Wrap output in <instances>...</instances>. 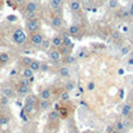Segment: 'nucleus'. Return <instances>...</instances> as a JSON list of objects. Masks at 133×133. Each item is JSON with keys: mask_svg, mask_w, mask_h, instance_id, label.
Instances as JSON below:
<instances>
[{"mask_svg": "<svg viewBox=\"0 0 133 133\" xmlns=\"http://www.w3.org/2000/svg\"><path fill=\"white\" fill-rule=\"evenodd\" d=\"M11 37H12L13 43H15L16 46H22V44H25L26 41H27V39H28L26 30L22 29L21 27L14 28V30L12 32Z\"/></svg>", "mask_w": 133, "mask_h": 133, "instance_id": "1", "label": "nucleus"}, {"mask_svg": "<svg viewBox=\"0 0 133 133\" xmlns=\"http://www.w3.org/2000/svg\"><path fill=\"white\" fill-rule=\"evenodd\" d=\"M41 29V22L39 19H34V20H26L25 22V30L29 34L35 32H40Z\"/></svg>", "mask_w": 133, "mask_h": 133, "instance_id": "2", "label": "nucleus"}, {"mask_svg": "<svg viewBox=\"0 0 133 133\" xmlns=\"http://www.w3.org/2000/svg\"><path fill=\"white\" fill-rule=\"evenodd\" d=\"M44 35L43 33L41 32H35V33H32V34H29V41L30 43L33 44V46H36V47H40V44L42 43V41L44 40Z\"/></svg>", "mask_w": 133, "mask_h": 133, "instance_id": "3", "label": "nucleus"}, {"mask_svg": "<svg viewBox=\"0 0 133 133\" xmlns=\"http://www.w3.org/2000/svg\"><path fill=\"white\" fill-rule=\"evenodd\" d=\"M47 55H48L49 60L53 61V62H58V61L62 60V55H61L60 50H58L57 48H54V47H51V48L47 51Z\"/></svg>", "mask_w": 133, "mask_h": 133, "instance_id": "4", "label": "nucleus"}, {"mask_svg": "<svg viewBox=\"0 0 133 133\" xmlns=\"http://www.w3.org/2000/svg\"><path fill=\"white\" fill-rule=\"evenodd\" d=\"M69 9L74 14L79 13L82 11V1L81 0H70L69 1Z\"/></svg>", "mask_w": 133, "mask_h": 133, "instance_id": "5", "label": "nucleus"}, {"mask_svg": "<svg viewBox=\"0 0 133 133\" xmlns=\"http://www.w3.org/2000/svg\"><path fill=\"white\" fill-rule=\"evenodd\" d=\"M50 25L53 28H61L63 26V18L60 15V14H55L50 18Z\"/></svg>", "mask_w": 133, "mask_h": 133, "instance_id": "6", "label": "nucleus"}, {"mask_svg": "<svg viewBox=\"0 0 133 133\" xmlns=\"http://www.w3.org/2000/svg\"><path fill=\"white\" fill-rule=\"evenodd\" d=\"M40 5L37 4V1H34V0H29L25 4V12H39Z\"/></svg>", "mask_w": 133, "mask_h": 133, "instance_id": "7", "label": "nucleus"}, {"mask_svg": "<svg viewBox=\"0 0 133 133\" xmlns=\"http://www.w3.org/2000/svg\"><path fill=\"white\" fill-rule=\"evenodd\" d=\"M132 113H133V108H132V105L130 103H126V104H124L123 105V108H122V116L124 118H129V117H131L132 116Z\"/></svg>", "mask_w": 133, "mask_h": 133, "instance_id": "8", "label": "nucleus"}, {"mask_svg": "<svg viewBox=\"0 0 133 133\" xmlns=\"http://www.w3.org/2000/svg\"><path fill=\"white\" fill-rule=\"evenodd\" d=\"M51 96H53V91H51V89H49V88H44V89H42L41 91L39 92V98L40 99L49 101V99L51 98Z\"/></svg>", "mask_w": 133, "mask_h": 133, "instance_id": "9", "label": "nucleus"}, {"mask_svg": "<svg viewBox=\"0 0 133 133\" xmlns=\"http://www.w3.org/2000/svg\"><path fill=\"white\" fill-rule=\"evenodd\" d=\"M81 30H82V27H81L79 25L72 23V25L68 28V34L70 35V36H77V35L81 33Z\"/></svg>", "mask_w": 133, "mask_h": 133, "instance_id": "10", "label": "nucleus"}, {"mask_svg": "<svg viewBox=\"0 0 133 133\" xmlns=\"http://www.w3.org/2000/svg\"><path fill=\"white\" fill-rule=\"evenodd\" d=\"M50 41H51V47H54V48H60V47L62 46L63 37L61 36L60 34H56V35H54V36L51 37Z\"/></svg>", "mask_w": 133, "mask_h": 133, "instance_id": "11", "label": "nucleus"}, {"mask_svg": "<svg viewBox=\"0 0 133 133\" xmlns=\"http://www.w3.org/2000/svg\"><path fill=\"white\" fill-rule=\"evenodd\" d=\"M14 94H15V91H14V89L12 87H9V85H5V87H2V89H1L2 96H6V97H8V98H13Z\"/></svg>", "mask_w": 133, "mask_h": 133, "instance_id": "12", "label": "nucleus"}, {"mask_svg": "<svg viewBox=\"0 0 133 133\" xmlns=\"http://www.w3.org/2000/svg\"><path fill=\"white\" fill-rule=\"evenodd\" d=\"M29 92H30V87H25V85H18L16 87V94L21 97L28 96Z\"/></svg>", "mask_w": 133, "mask_h": 133, "instance_id": "13", "label": "nucleus"}, {"mask_svg": "<svg viewBox=\"0 0 133 133\" xmlns=\"http://www.w3.org/2000/svg\"><path fill=\"white\" fill-rule=\"evenodd\" d=\"M57 74H58V76H60V77H62V78H69V77H70V75H71L70 69H69L66 65L60 66Z\"/></svg>", "mask_w": 133, "mask_h": 133, "instance_id": "14", "label": "nucleus"}, {"mask_svg": "<svg viewBox=\"0 0 133 133\" xmlns=\"http://www.w3.org/2000/svg\"><path fill=\"white\" fill-rule=\"evenodd\" d=\"M33 60H34V58H32L30 56H21L20 60H19V64L21 66H23V68H27V66L30 65Z\"/></svg>", "mask_w": 133, "mask_h": 133, "instance_id": "15", "label": "nucleus"}, {"mask_svg": "<svg viewBox=\"0 0 133 133\" xmlns=\"http://www.w3.org/2000/svg\"><path fill=\"white\" fill-rule=\"evenodd\" d=\"M37 105H39L40 110H42V111L49 110V109H50V106H51L50 99H49V101H46V99H40V101L37 102Z\"/></svg>", "mask_w": 133, "mask_h": 133, "instance_id": "16", "label": "nucleus"}, {"mask_svg": "<svg viewBox=\"0 0 133 133\" xmlns=\"http://www.w3.org/2000/svg\"><path fill=\"white\" fill-rule=\"evenodd\" d=\"M60 119V113H58V110H51L50 112L48 113V122L49 123H55Z\"/></svg>", "mask_w": 133, "mask_h": 133, "instance_id": "17", "label": "nucleus"}, {"mask_svg": "<svg viewBox=\"0 0 133 133\" xmlns=\"http://www.w3.org/2000/svg\"><path fill=\"white\" fill-rule=\"evenodd\" d=\"M63 2H64V0H49V5L54 11H58V9L62 8Z\"/></svg>", "mask_w": 133, "mask_h": 133, "instance_id": "18", "label": "nucleus"}, {"mask_svg": "<svg viewBox=\"0 0 133 133\" xmlns=\"http://www.w3.org/2000/svg\"><path fill=\"white\" fill-rule=\"evenodd\" d=\"M34 74H35L34 71L27 66V68H23L22 70H21V77H25V78H28V79H29V78L34 77Z\"/></svg>", "mask_w": 133, "mask_h": 133, "instance_id": "19", "label": "nucleus"}, {"mask_svg": "<svg viewBox=\"0 0 133 133\" xmlns=\"http://www.w3.org/2000/svg\"><path fill=\"white\" fill-rule=\"evenodd\" d=\"M50 48H51V41H50V39H47V37H44V40L42 41V43L40 44V49H41L42 51H48Z\"/></svg>", "mask_w": 133, "mask_h": 133, "instance_id": "20", "label": "nucleus"}, {"mask_svg": "<svg viewBox=\"0 0 133 133\" xmlns=\"http://www.w3.org/2000/svg\"><path fill=\"white\" fill-rule=\"evenodd\" d=\"M28 68H30L34 72H37V71H40V69H41V62H40L39 60H33V62L30 63V65L28 66Z\"/></svg>", "mask_w": 133, "mask_h": 133, "instance_id": "21", "label": "nucleus"}, {"mask_svg": "<svg viewBox=\"0 0 133 133\" xmlns=\"http://www.w3.org/2000/svg\"><path fill=\"white\" fill-rule=\"evenodd\" d=\"M58 50H60L61 55L63 56H66V55H70L71 54V50H72V47H65V46H61L60 48H57Z\"/></svg>", "mask_w": 133, "mask_h": 133, "instance_id": "22", "label": "nucleus"}, {"mask_svg": "<svg viewBox=\"0 0 133 133\" xmlns=\"http://www.w3.org/2000/svg\"><path fill=\"white\" fill-rule=\"evenodd\" d=\"M62 62L64 63V64H72V63L76 62V57H75V56H72L71 54H70V55L63 56V57H62Z\"/></svg>", "mask_w": 133, "mask_h": 133, "instance_id": "23", "label": "nucleus"}, {"mask_svg": "<svg viewBox=\"0 0 133 133\" xmlns=\"http://www.w3.org/2000/svg\"><path fill=\"white\" fill-rule=\"evenodd\" d=\"M115 130H117V131L120 132V133H124L125 132L126 127L124 126V123H123V120H117V122L115 123Z\"/></svg>", "mask_w": 133, "mask_h": 133, "instance_id": "24", "label": "nucleus"}, {"mask_svg": "<svg viewBox=\"0 0 133 133\" xmlns=\"http://www.w3.org/2000/svg\"><path fill=\"white\" fill-rule=\"evenodd\" d=\"M25 103L32 104V105H36V104H37V98L34 96V95H28V96H26Z\"/></svg>", "mask_w": 133, "mask_h": 133, "instance_id": "25", "label": "nucleus"}, {"mask_svg": "<svg viewBox=\"0 0 133 133\" xmlns=\"http://www.w3.org/2000/svg\"><path fill=\"white\" fill-rule=\"evenodd\" d=\"M9 62V54L7 53H0V65L7 64Z\"/></svg>", "mask_w": 133, "mask_h": 133, "instance_id": "26", "label": "nucleus"}, {"mask_svg": "<svg viewBox=\"0 0 133 133\" xmlns=\"http://www.w3.org/2000/svg\"><path fill=\"white\" fill-rule=\"evenodd\" d=\"M64 88H65V90H66V91L71 92V91H72V90L76 88V83L74 82L72 79H70V81H68V82L65 83V87H64Z\"/></svg>", "mask_w": 133, "mask_h": 133, "instance_id": "27", "label": "nucleus"}, {"mask_svg": "<svg viewBox=\"0 0 133 133\" xmlns=\"http://www.w3.org/2000/svg\"><path fill=\"white\" fill-rule=\"evenodd\" d=\"M34 106H35V105H32V104L25 103V105H23V112L27 113V115H30V113L34 111Z\"/></svg>", "mask_w": 133, "mask_h": 133, "instance_id": "28", "label": "nucleus"}, {"mask_svg": "<svg viewBox=\"0 0 133 133\" xmlns=\"http://www.w3.org/2000/svg\"><path fill=\"white\" fill-rule=\"evenodd\" d=\"M60 99L62 102H68L69 99H70V92L66 91V90L62 91V92H61V95H60Z\"/></svg>", "mask_w": 133, "mask_h": 133, "instance_id": "29", "label": "nucleus"}, {"mask_svg": "<svg viewBox=\"0 0 133 133\" xmlns=\"http://www.w3.org/2000/svg\"><path fill=\"white\" fill-rule=\"evenodd\" d=\"M9 123V117L6 113H0V125H6Z\"/></svg>", "mask_w": 133, "mask_h": 133, "instance_id": "30", "label": "nucleus"}, {"mask_svg": "<svg viewBox=\"0 0 133 133\" xmlns=\"http://www.w3.org/2000/svg\"><path fill=\"white\" fill-rule=\"evenodd\" d=\"M25 15L27 20H34L37 19V13L36 12H25Z\"/></svg>", "mask_w": 133, "mask_h": 133, "instance_id": "31", "label": "nucleus"}, {"mask_svg": "<svg viewBox=\"0 0 133 133\" xmlns=\"http://www.w3.org/2000/svg\"><path fill=\"white\" fill-rule=\"evenodd\" d=\"M62 46H65V47H74L72 40L70 39V36H65V37H63Z\"/></svg>", "mask_w": 133, "mask_h": 133, "instance_id": "32", "label": "nucleus"}, {"mask_svg": "<svg viewBox=\"0 0 133 133\" xmlns=\"http://www.w3.org/2000/svg\"><path fill=\"white\" fill-rule=\"evenodd\" d=\"M108 6H109V8H111V9H116L119 6V0H109Z\"/></svg>", "mask_w": 133, "mask_h": 133, "instance_id": "33", "label": "nucleus"}, {"mask_svg": "<svg viewBox=\"0 0 133 133\" xmlns=\"http://www.w3.org/2000/svg\"><path fill=\"white\" fill-rule=\"evenodd\" d=\"M30 81L28 78H25V77H21L18 82V85H25V87H30Z\"/></svg>", "mask_w": 133, "mask_h": 133, "instance_id": "34", "label": "nucleus"}, {"mask_svg": "<svg viewBox=\"0 0 133 133\" xmlns=\"http://www.w3.org/2000/svg\"><path fill=\"white\" fill-rule=\"evenodd\" d=\"M9 99L11 98H8V97L2 96L1 95V98H0V105L1 106H7L8 105V103H9Z\"/></svg>", "mask_w": 133, "mask_h": 133, "instance_id": "35", "label": "nucleus"}, {"mask_svg": "<svg viewBox=\"0 0 133 133\" xmlns=\"http://www.w3.org/2000/svg\"><path fill=\"white\" fill-rule=\"evenodd\" d=\"M58 113H60V117H62V118H65L66 116H68V109H65V108H61L60 110H58Z\"/></svg>", "mask_w": 133, "mask_h": 133, "instance_id": "36", "label": "nucleus"}, {"mask_svg": "<svg viewBox=\"0 0 133 133\" xmlns=\"http://www.w3.org/2000/svg\"><path fill=\"white\" fill-rule=\"evenodd\" d=\"M48 70H49V65L47 64V63H41V69H40V71H42V72H47Z\"/></svg>", "mask_w": 133, "mask_h": 133, "instance_id": "37", "label": "nucleus"}, {"mask_svg": "<svg viewBox=\"0 0 133 133\" xmlns=\"http://www.w3.org/2000/svg\"><path fill=\"white\" fill-rule=\"evenodd\" d=\"M127 11H129L130 16H132V18H133V1L129 5V7H127Z\"/></svg>", "mask_w": 133, "mask_h": 133, "instance_id": "38", "label": "nucleus"}, {"mask_svg": "<svg viewBox=\"0 0 133 133\" xmlns=\"http://www.w3.org/2000/svg\"><path fill=\"white\" fill-rule=\"evenodd\" d=\"M130 50H131V47H130V46H125V47H123V49H122V54H127Z\"/></svg>", "mask_w": 133, "mask_h": 133, "instance_id": "39", "label": "nucleus"}, {"mask_svg": "<svg viewBox=\"0 0 133 133\" xmlns=\"http://www.w3.org/2000/svg\"><path fill=\"white\" fill-rule=\"evenodd\" d=\"M84 56H85V50L84 49H81V50L78 51V54H77V57L82 58V57H84Z\"/></svg>", "mask_w": 133, "mask_h": 133, "instance_id": "40", "label": "nucleus"}, {"mask_svg": "<svg viewBox=\"0 0 133 133\" xmlns=\"http://www.w3.org/2000/svg\"><path fill=\"white\" fill-rule=\"evenodd\" d=\"M94 89H95V83L94 82H89V83H88V90L92 91Z\"/></svg>", "mask_w": 133, "mask_h": 133, "instance_id": "41", "label": "nucleus"}, {"mask_svg": "<svg viewBox=\"0 0 133 133\" xmlns=\"http://www.w3.org/2000/svg\"><path fill=\"white\" fill-rule=\"evenodd\" d=\"M16 74H18V70H16V69H13V70H11V72H9V76H15Z\"/></svg>", "mask_w": 133, "mask_h": 133, "instance_id": "42", "label": "nucleus"}, {"mask_svg": "<svg viewBox=\"0 0 133 133\" xmlns=\"http://www.w3.org/2000/svg\"><path fill=\"white\" fill-rule=\"evenodd\" d=\"M7 19H8L9 21H15V20H16V16H14V15H8V16H7Z\"/></svg>", "mask_w": 133, "mask_h": 133, "instance_id": "43", "label": "nucleus"}, {"mask_svg": "<svg viewBox=\"0 0 133 133\" xmlns=\"http://www.w3.org/2000/svg\"><path fill=\"white\" fill-rule=\"evenodd\" d=\"M15 4H19V5H21V4H25V1L26 0H13Z\"/></svg>", "mask_w": 133, "mask_h": 133, "instance_id": "44", "label": "nucleus"}, {"mask_svg": "<svg viewBox=\"0 0 133 133\" xmlns=\"http://www.w3.org/2000/svg\"><path fill=\"white\" fill-rule=\"evenodd\" d=\"M82 1V4H91L94 0H81Z\"/></svg>", "mask_w": 133, "mask_h": 133, "instance_id": "45", "label": "nucleus"}, {"mask_svg": "<svg viewBox=\"0 0 133 133\" xmlns=\"http://www.w3.org/2000/svg\"><path fill=\"white\" fill-rule=\"evenodd\" d=\"M82 133H91V131H89V130H87V131H83Z\"/></svg>", "mask_w": 133, "mask_h": 133, "instance_id": "46", "label": "nucleus"}, {"mask_svg": "<svg viewBox=\"0 0 133 133\" xmlns=\"http://www.w3.org/2000/svg\"><path fill=\"white\" fill-rule=\"evenodd\" d=\"M91 133H97V132H95V131H91Z\"/></svg>", "mask_w": 133, "mask_h": 133, "instance_id": "47", "label": "nucleus"}, {"mask_svg": "<svg viewBox=\"0 0 133 133\" xmlns=\"http://www.w3.org/2000/svg\"><path fill=\"white\" fill-rule=\"evenodd\" d=\"M64 1H68V2H69V1H70V0H64Z\"/></svg>", "mask_w": 133, "mask_h": 133, "instance_id": "48", "label": "nucleus"}, {"mask_svg": "<svg viewBox=\"0 0 133 133\" xmlns=\"http://www.w3.org/2000/svg\"><path fill=\"white\" fill-rule=\"evenodd\" d=\"M0 98H1V92H0Z\"/></svg>", "mask_w": 133, "mask_h": 133, "instance_id": "49", "label": "nucleus"}, {"mask_svg": "<svg viewBox=\"0 0 133 133\" xmlns=\"http://www.w3.org/2000/svg\"><path fill=\"white\" fill-rule=\"evenodd\" d=\"M34 1H39V0H34Z\"/></svg>", "mask_w": 133, "mask_h": 133, "instance_id": "50", "label": "nucleus"}, {"mask_svg": "<svg viewBox=\"0 0 133 133\" xmlns=\"http://www.w3.org/2000/svg\"><path fill=\"white\" fill-rule=\"evenodd\" d=\"M0 109H1V105H0Z\"/></svg>", "mask_w": 133, "mask_h": 133, "instance_id": "51", "label": "nucleus"}]
</instances>
